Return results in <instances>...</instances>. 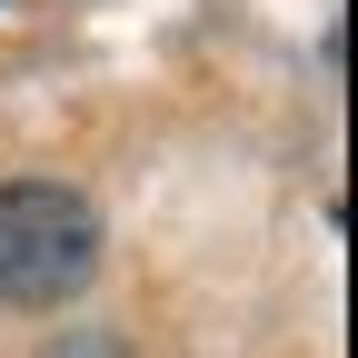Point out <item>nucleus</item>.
I'll list each match as a JSON object with an SVG mask.
<instances>
[{"mask_svg": "<svg viewBox=\"0 0 358 358\" xmlns=\"http://www.w3.org/2000/svg\"><path fill=\"white\" fill-rule=\"evenodd\" d=\"M90 268H100V209L60 179H10L0 189V299L60 308Z\"/></svg>", "mask_w": 358, "mask_h": 358, "instance_id": "f257e3e1", "label": "nucleus"}, {"mask_svg": "<svg viewBox=\"0 0 358 358\" xmlns=\"http://www.w3.org/2000/svg\"><path fill=\"white\" fill-rule=\"evenodd\" d=\"M40 358H129V348H120V338H100V329H70V338L40 348Z\"/></svg>", "mask_w": 358, "mask_h": 358, "instance_id": "f03ea898", "label": "nucleus"}]
</instances>
